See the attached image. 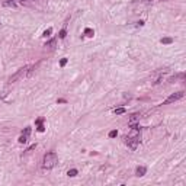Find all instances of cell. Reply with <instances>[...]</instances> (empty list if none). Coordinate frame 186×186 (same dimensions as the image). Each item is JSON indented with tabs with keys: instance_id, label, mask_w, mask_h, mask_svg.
I'll use <instances>...</instances> for the list:
<instances>
[{
	"instance_id": "6da1fadb",
	"label": "cell",
	"mask_w": 186,
	"mask_h": 186,
	"mask_svg": "<svg viewBox=\"0 0 186 186\" xmlns=\"http://www.w3.org/2000/svg\"><path fill=\"white\" fill-rule=\"evenodd\" d=\"M58 163V157L55 153H47L44 156V160H42V167L44 169H52V167Z\"/></svg>"
},
{
	"instance_id": "7a4b0ae2",
	"label": "cell",
	"mask_w": 186,
	"mask_h": 186,
	"mask_svg": "<svg viewBox=\"0 0 186 186\" xmlns=\"http://www.w3.org/2000/svg\"><path fill=\"white\" fill-rule=\"evenodd\" d=\"M31 68H32V66H25V67H22V68H19L13 76L9 79V82L10 83H15V82H17V80H21V79H23V77H26L28 76V73L31 71Z\"/></svg>"
},
{
	"instance_id": "3957f363",
	"label": "cell",
	"mask_w": 186,
	"mask_h": 186,
	"mask_svg": "<svg viewBox=\"0 0 186 186\" xmlns=\"http://www.w3.org/2000/svg\"><path fill=\"white\" fill-rule=\"evenodd\" d=\"M126 145L131 148V150H135L138 147V142H140V138L138 137H126Z\"/></svg>"
},
{
	"instance_id": "277c9868",
	"label": "cell",
	"mask_w": 186,
	"mask_h": 186,
	"mask_svg": "<svg viewBox=\"0 0 186 186\" xmlns=\"http://www.w3.org/2000/svg\"><path fill=\"white\" fill-rule=\"evenodd\" d=\"M183 95H185L183 92H177V93H175V95H172V96H169V98H167V99L164 100V103H166V105L173 103V102H176V100L182 99V98H183Z\"/></svg>"
},
{
	"instance_id": "5b68a950",
	"label": "cell",
	"mask_w": 186,
	"mask_h": 186,
	"mask_svg": "<svg viewBox=\"0 0 186 186\" xmlns=\"http://www.w3.org/2000/svg\"><path fill=\"white\" fill-rule=\"evenodd\" d=\"M145 172H147V169L144 166H140V167H137V170H135V175L137 176H144L145 175Z\"/></svg>"
},
{
	"instance_id": "8992f818",
	"label": "cell",
	"mask_w": 186,
	"mask_h": 186,
	"mask_svg": "<svg viewBox=\"0 0 186 186\" xmlns=\"http://www.w3.org/2000/svg\"><path fill=\"white\" fill-rule=\"evenodd\" d=\"M140 116H141L140 114H134V115H131V118H129V124H131V125H132V124H135V122L140 119Z\"/></svg>"
},
{
	"instance_id": "52a82bcc",
	"label": "cell",
	"mask_w": 186,
	"mask_h": 186,
	"mask_svg": "<svg viewBox=\"0 0 186 186\" xmlns=\"http://www.w3.org/2000/svg\"><path fill=\"white\" fill-rule=\"evenodd\" d=\"M114 114H116V115H122V114H125V108H116V109L114 110Z\"/></svg>"
},
{
	"instance_id": "ba28073f",
	"label": "cell",
	"mask_w": 186,
	"mask_h": 186,
	"mask_svg": "<svg viewBox=\"0 0 186 186\" xmlns=\"http://www.w3.org/2000/svg\"><path fill=\"white\" fill-rule=\"evenodd\" d=\"M93 33H95V32H93V29H90V28H86V29H84V35H86V36H93Z\"/></svg>"
},
{
	"instance_id": "9c48e42d",
	"label": "cell",
	"mask_w": 186,
	"mask_h": 186,
	"mask_svg": "<svg viewBox=\"0 0 186 186\" xmlns=\"http://www.w3.org/2000/svg\"><path fill=\"white\" fill-rule=\"evenodd\" d=\"M26 141H28V135H25V134H22V135L19 137V142H21V144H25Z\"/></svg>"
},
{
	"instance_id": "30bf717a",
	"label": "cell",
	"mask_w": 186,
	"mask_h": 186,
	"mask_svg": "<svg viewBox=\"0 0 186 186\" xmlns=\"http://www.w3.org/2000/svg\"><path fill=\"white\" fill-rule=\"evenodd\" d=\"M77 173H79V172H77L76 169H71V170H68V173H67V175H68V176H71V177H74Z\"/></svg>"
},
{
	"instance_id": "8fae6325",
	"label": "cell",
	"mask_w": 186,
	"mask_h": 186,
	"mask_svg": "<svg viewBox=\"0 0 186 186\" xmlns=\"http://www.w3.org/2000/svg\"><path fill=\"white\" fill-rule=\"evenodd\" d=\"M173 39L172 38H161V44H172Z\"/></svg>"
},
{
	"instance_id": "7c38bea8",
	"label": "cell",
	"mask_w": 186,
	"mask_h": 186,
	"mask_svg": "<svg viewBox=\"0 0 186 186\" xmlns=\"http://www.w3.org/2000/svg\"><path fill=\"white\" fill-rule=\"evenodd\" d=\"M54 45H55V39H51L49 42L45 44V47H48V48H54Z\"/></svg>"
},
{
	"instance_id": "4fadbf2b",
	"label": "cell",
	"mask_w": 186,
	"mask_h": 186,
	"mask_svg": "<svg viewBox=\"0 0 186 186\" xmlns=\"http://www.w3.org/2000/svg\"><path fill=\"white\" fill-rule=\"evenodd\" d=\"M118 135V132H116V129H112V131L109 132V138H115Z\"/></svg>"
},
{
	"instance_id": "5bb4252c",
	"label": "cell",
	"mask_w": 186,
	"mask_h": 186,
	"mask_svg": "<svg viewBox=\"0 0 186 186\" xmlns=\"http://www.w3.org/2000/svg\"><path fill=\"white\" fill-rule=\"evenodd\" d=\"M51 32H52V29H51V28H49V29H47V31L44 32V36H49V35H51Z\"/></svg>"
},
{
	"instance_id": "9a60e30c",
	"label": "cell",
	"mask_w": 186,
	"mask_h": 186,
	"mask_svg": "<svg viewBox=\"0 0 186 186\" xmlns=\"http://www.w3.org/2000/svg\"><path fill=\"white\" fill-rule=\"evenodd\" d=\"M66 64H67V58H63V60L60 61V66H61V67H64Z\"/></svg>"
},
{
	"instance_id": "2e32d148",
	"label": "cell",
	"mask_w": 186,
	"mask_h": 186,
	"mask_svg": "<svg viewBox=\"0 0 186 186\" xmlns=\"http://www.w3.org/2000/svg\"><path fill=\"white\" fill-rule=\"evenodd\" d=\"M60 38H66V29H61V32H60Z\"/></svg>"
},
{
	"instance_id": "e0dca14e",
	"label": "cell",
	"mask_w": 186,
	"mask_h": 186,
	"mask_svg": "<svg viewBox=\"0 0 186 186\" xmlns=\"http://www.w3.org/2000/svg\"><path fill=\"white\" fill-rule=\"evenodd\" d=\"M44 129H45V128H44V125H41V124H39V126H38V131H39V132H42Z\"/></svg>"
},
{
	"instance_id": "ac0fdd59",
	"label": "cell",
	"mask_w": 186,
	"mask_h": 186,
	"mask_svg": "<svg viewBox=\"0 0 186 186\" xmlns=\"http://www.w3.org/2000/svg\"><path fill=\"white\" fill-rule=\"evenodd\" d=\"M23 134H25V135H29V134H31V128H26Z\"/></svg>"
}]
</instances>
